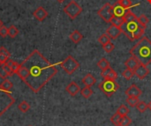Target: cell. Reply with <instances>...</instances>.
<instances>
[{"instance_id": "6da1fadb", "label": "cell", "mask_w": 151, "mask_h": 126, "mask_svg": "<svg viewBox=\"0 0 151 126\" xmlns=\"http://www.w3.org/2000/svg\"><path fill=\"white\" fill-rule=\"evenodd\" d=\"M57 73L56 65L50 64L37 49L29 54L16 72L19 78L35 94H37Z\"/></svg>"}, {"instance_id": "7a4b0ae2", "label": "cell", "mask_w": 151, "mask_h": 126, "mask_svg": "<svg viewBox=\"0 0 151 126\" xmlns=\"http://www.w3.org/2000/svg\"><path fill=\"white\" fill-rule=\"evenodd\" d=\"M130 54L140 64L148 66L151 63V41L147 36H142L130 49Z\"/></svg>"}, {"instance_id": "3957f363", "label": "cell", "mask_w": 151, "mask_h": 126, "mask_svg": "<svg viewBox=\"0 0 151 126\" xmlns=\"http://www.w3.org/2000/svg\"><path fill=\"white\" fill-rule=\"evenodd\" d=\"M120 27H121L122 33L130 41H135V40L141 39L142 35L144 34V31H145V28H143L137 20L125 22Z\"/></svg>"}, {"instance_id": "277c9868", "label": "cell", "mask_w": 151, "mask_h": 126, "mask_svg": "<svg viewBox=\"0 0 151 126\" xmlns=\"http://www.w3.org/2000/svg\"><path fill=\"white\" fill-rule=\"evenodd\" d=\"M14 102L15 99L12 97L11 92H5L0 87V117L11 108Z\"/></svg>"}, {"instance_id": "5b68a950", "label": "cell", "mask_w": 151, "mask_h": 126, "mask_svg": "<svg viewBox=\"0 0 151 126\" xmlns=\"http://www.w3.org/2000/svg\"><path fill=\"white\" fill-rule=\"evenodd\" d=\"M119 88V85L116 82V80L112 79H104L99 85V89L107 96L111 97L114 93H116Z\"/></svg>"}, {"instance_id": "8992f818", "label": "cell", "mask_w": 151, "mask_h": 126, "mask_svg": "<svg viewBox=\"0 0 151 126\" xmlns=\"http://www.w3.org/2000/svg\"><path fill=\"white\" fill-rule=\"evenodd\" d=\"M60 66L67 74L71 75L80 67V64L72 56H68L63 62L60 63Z\"/></svg>"}, {"instance_id": "52a82bcc", "label": "cell", "mask_w": 151, "mask_h": 126, "mask_svg": "<svg viewBox=\"0 0 151 126\" xmlns=\"http://www.w3.org/2000/svg\"><path fill=\"white\" fill-rule=\"evenodd\" d=\"M64 11L70 19H74L81 14V12L82 11V8L77 2L73 0L65 6Z\"/></svg>"}, {"instance_id": "ba28073f", "label": "cell", "mask_w": 151, "mask_h": 126, "mask_svg": "<svg viewBox=\"0 0 151 126\" xmlns=\"http://www.w3.org/2000/svg\"><path fill=\"white\" fill-rule=\"evenodd\" d=\"M98 16L104 19L106 23L111 22V19L113 18L114 14H113V10H112V5L109 3H106L105 4H104L102 6L101 9L98 10L97 11Z\"/></svg>"}, {"instance_id": "9c48e42d", "label": "cell", "mask_w": 151, "mask_h": 126, "mask_svg": "<svg viewBox=\"0 0 151 126\" xmlns=\"http://www.w3.org/2000/svg\"><path fill=\"white\" fill-rule=\"evenodd\" d=\"M121 34H122L121 27H119V26H116L113 25L110 26L106 29V34L112 40H116Z\"/></svg>"}, {"instance_id": "30bf717a", "label": "cell", "mask_w": 151, "mask_h": 126, "mask_svg": "<svg viewBox=\"0 0 151 126\" xmlns=\"http://www.w3.org/2000/svg\"><path fill=\"white\" fill-rule=\"evenodd\" d=\"M149 73H150V71L148 67L143 64H139L138 67L134 70V75H136V77L140 79H145L149 75Z\"/></svg>"}, {"instance_id": "8fae6325", "label": "cell", "mask_w": 151, "mask_h": 126, "mask_svg": "<svg viewBox=\"0 0 151 126\" xmlns=\"http://www.w3.org/2000/svg\"><path fill=\"white\" fill-rule=\"evenodd\" d=\"M65 91L71 95V96H75L77 95L80 92H81V87H79V85L74 82V81H72L70 82L67 87H65Z\"/></svg>"}, {"instance_id": "7c38bea8", "label": "cell", "mask_w": 151, "mask_h": 126, "mask_svg": "<svg viewBox=\"0 0 151 126\" xmlns=\"http://www.w3.org/2000/svg\"><path fill=\"white\" fill-rule=\"evenodd\" d=\"M33 16H34L38 21H43V20L47 18V16H48V12H47V11H46L43 7L39 6V7L33 12Z\"/></svg>"}, {"instance_id": "4fadbf2b", "label": "cell", "mask_w": 151, "mask_h": 126, "mask_svg": "<svg viewBox=\"0 0 151 126\" xmlns=\"http://www.w3.org/2000/svg\"><path fill=\"white\" fill-rule=\"evenodd\" d=\"M125 93L127 96H134V97H140L141 94H142V90L135 84H133L130 87H128Z\"/></svg>"}, {"instance_id": "5bb4252c", "label": "cell", "mask_w": 151, "mask_h": 126, "mask_svg": "<svg viewBox=\"0 0 151 126\" xmlns=\"http://www.w3.org/2000/svg\"><path fill=\"white\" fill-rule=\"evenodd\" d=\"M139 64H140L139 62H138L134 57H130L125 62V65H126L127 69H130V70H133V71H134V70L138 67Z\"/></svg>"}, {"instance_id": "9a60e30c", "label": "cell", "mask_w": 151, "mask_h": 126, "mask_svg": "<svg viewBox=\"0 0 151 126\" xmlns=\"http://www.w3.org/2000/svg\"><path fill=\"white\" fill-rule=\"evenodd\" d=\"M112 10H113V14L114 16H118V17H123L126 13V11L127 10L124 9L122 6H120L118 3H115L112 5Z\"/></svg>"}, {"instance_id": "2e32d148", "label": "cell", "mask_w": 151, "mask_h": 126, "mask_svg": "<svg viewBox=\"0 0 151 126\" xmlns=\"http://www.w3.org/2000/svg\"><path fill=\"white\" fill-rule=\"evenodd\" d=\"M96 82V78L91 74V73H88L83 79H82V83L87 86V87H92L93 85H95Z\"/></svg>"}, {"instance_id": "e0dca14e", "label": "cell", "mask_w": 151, "mask_h": 126, "mask_svg": "<svg viewBox=\"0 0 151 126\" xmlns=\"http://www.w3.org/2000/svg\"><path fill=\"white\" fill-rule=\"evenodd\" d=\"M10 52L4 47H0V64H4L10 58Z\"/></svg>"}, {"instance_id": "ac0fdd59", "label": "cell", "mask_w": 151, "mask_h": 126, "mask_svg": "<svg viewBox=\"0 0 151 126\" xmlns=\"http://www.w3.org/2000/svg\"><path fill=\"white\" fill-rule=\"evenodd\" d=\"M69 38H70V40L73 42V43H79L81 40H82V38H83V35L78 31V30H74L70 35H69Z\"/></svg>"}, {"instance_id": "d6986e66", "label": "cell", "mask_w": 151, "mask_h": 126, "mask_svg": "<svg viewBox=\"0 0 151 126\" xmlns=\"http://www.w3.org/2000/svg\"><path fill=\"white\" fill-rule=\"evenodd\" d=\"M0 87H1V88H2L4 91H5V92H11V90H12L13 85H12V83L8 79H4L3 80V82L0 84Z\"/></svg>"}, {"instance_id": "ffe728a7", "label": "cell", "mask_w": 151, "mask_h": 126, "mask_svg": "<svg viewBox=\"0 0 151 126\" xmlns=\"http://www.w3.org/2000/svg\"><path fill=\"white\" fill-rule=\"evenodd\" d=\"M110 23H111V25H113V26H116L120 27L125 23V19H124V17L113 16V18L111 19V20Z\"/></svg>"}, {"instance_id": "44dd1931", "label": "cell", "mask_w": 151, "mask_h": 126, "mask_svg": "<svg viewBox=\"0 0 151 126\" xmlns=\"http://www.w3.org/2000/svg\"><path fill=\"white\" fill-rule=\"evenodd\" d=\"M5 64H6V65L12 71L13 73H16L18 68L19 67V64H18L17 62H15V61H13V60H12V59H10V58L5 62Z\"/></svg>"}, {"instance_id": "7402d4cb", "label": "cell", "mask_w": 151, "mask_h": 126, "mask_svg": "<svg viewBox=\"0 0 151 126\" xmlns=\"http://www.w3.org/2000/svg\"><path fill=\"white\" fill-rule=\"evenodd\" d=\"M123 17H124V19H125V22L134 21V20H137V18H138V17H136L135 14H134V12H132L130 10H127Z\"/></svg>"}, {"instance_id": "603a6c76", "label": "cell", "mask_w": 151, "mask_h": 126, "mask_svg": "<svg viewBox=\"0 0 151 126\" xmlns=\"http://www.w3.org/2000/svg\"><path fill=\"white\" fill-rule=\"evenodd\" d=\"M93 94V90L91 89V87H87L85 86L84 88H82L81 90V94L85 98V99H88Z\"/></svg>"}, {"instance_id": "cb8c5ba5", "label": "cell", "mask_w": 151, "mask_h": 126, "mask_svg": "<svg viewBox=\"0 0 151 126\" xmlns=\"http://www.w3.org/2000/svg\"><path fill=\"white\" fill-rule=\"evenodd\" d=\"M97 66H98L102 71H104V70H105V69H107V68L111 67V66H110V63H109V61H108L105 57H103L102 59H100V60L98 61V63H97Z\"/></svg>"}, {"instance_id": "d4e9b609", "label": "cell", "mask_w": 151, "mask_h": 126, "mask_svg": "<svg viewBox=\"0 0 151 126\" xmlns=\"http://www.w3.org/2000/svg\"><path fill=\"white\" fill-rule=\"evenodd\" d=\"M137 21L139 22V24L143 27V28H146L147 25L149 24L150 22V19H148V17L144 14H142L140 17L137 18Z\"/></svg>"}, {"instance_id": "484cf974", "label": "cell", "mask_w": 151, "mask_h": 126, "mask_svg": "<svg viewBox=\"0 0 151 126\" xmlns=\"http://www.w3.org/2000/svg\"><path fill=\"white\" fill-rule=\"evenodd\" d=\"M140 102L139 97H134V96H128L127 99V103L130 107H136L138 102Z\"/></svg>"}, {"instance_id": "4316f807", "label": "cell", "mask_w": 151, "mask_h": 126, "mask_svg": "<svg viewBox=\"0 0 151 126\" xmlns=\"http://www.w3.org/2000/svg\"><path fill=\"white\" fill-rule=\"evenodd\" d=\"M18 109L21 111V112H23V113H26V112H27L29 110H30V104L27 102H26V101H23V102H21L19 104V106H18Z\"/></svg>"}, {"instance_id": "83f0119b", "label": "cell", "mask_w": 151, "mask_h": 126, "mask_svg": "<svg viewBox=\"0 0 151 126\" xmlns=\"http://www.w3.org/2000/svg\"><path fill=\"white\" fill-rule=\"evenodd\" d=\"M117 113H119L121 117H125L127 116L129 113V109L127 108V106H126L125 104H122L119 107V109L117 110Z\"/></svg>"}, {"instance_id": "f1b7e54d", "label": "cell", "mask_w": 151, "mask_h": 126, "mask_svg": "<svg viewBox=\"0 0 151 126\" xmlns=\"http://www.w3.org/2000/svg\"><path fill=\"white\" fill-rule=\"evenodd\" d=\"M18 34H19V30L15 26L12 25L8 27V36H10L11 38H15L18 35Z\"/></svg>"}, {"instance_id": "f546056e", "label": "cell", "mask_w": 151, "mask_h": 126, "mask_svg": "<svg viewBox=\"0 0 151 126\" xmlns=\"http://www.w3.org/2000/svg\"><path fill=\"white\" fill-rule=\"evenodd\" d=\"M121 116L119 114V113H115L111 117V122L113 125L115 126H119V123H120V120H121Z\"/></svg>"}, {"instance_id": "4dcf8cb0", "label": "cell", "mask_w": 151, "mask_h": 126, "mask_svg": "<svg viewBox=\"0 0 151 126\" xmlns=\"http://www.w3.org/2000/svg\"><path fill=\"white\" fill-rule=\"evenodd\" d=\"M98 42H99L102 46H104V45H105V44L111 42V38H110L106 34H102V35L98 38Z\"/></svg>"}, {"instance_id": "1f68e13d", "label": "cell", "mask_w": 151, "mask_h": 126, "mask_svg": "<svg viewBox=\"0 0 151 126\" xmlns=\"http://www.w3.org/2000/svg\"><path fill=\"white\" fill-rule=\"evenodd\" d=\"M120 6H122L124 9L126 10H128L130 7H132L133 4H132V1L131 0H119L117 2Z\"/></svg>"}, {"instance_id": "d6a6232c", "label": "cell", "mask_w": 151, "mask_h": 126, "mask_svg": "<svg viewBox=\"0 0 151 126\" xmlns=\"http://www.w3.org/2000/svg\"><path fill=\"white\" fill-rule=\"evenodd\" d=\"M134 71L130 70V69H127V70H125V71L122 72V76H123L126 79H127V80L131 79L134 77Z\"/></svg>"}, {"instance_id": "836d02e7", "label": "cell", "mask_w": 151, "mask_h": 126, "mask_svg": "<svg viewBox=\"0 0 151 126\" xmlns=\"http://www.w3.org/2000/svg\"><path fill=\"white\" fill-rule=\"evenodd\" d=\"M132 124V119L128 116H125L121 117L119 126H129Z\"/></svg>"}, {"instance_id": "e575fe53", "label": "cell", "mask_w": 151, "mask_h": 126, "mask_svg": "<svg viewBox=\"0 0 151 126\" xmlns=\"http://www.w3.org/2000/svg\"><path fill=\"white\" fill-rule=\"evenodd\" d=\"M136 108L137 110L141 112V113H143L145 112L149 108H148V104L145 102H139L138 104L136 105Z\"/></svg>"}, {"instance_id": "d590c367", "label": "cell", "mask_w": 151, "mask_h": 126, "mask_svg": "<svg viewBox=\"0 0 151 126\" xmlns=\"http://www.w3.org/2000/svg\"><path fill=\"white\" fill-rule=\"evenodd\" d=\"M9 76H10V74L5 70V68L4 66V64H0V78L4 79H7Z\"/></svg>"}, {"instance_id": "8d00e7d4", "label": "cell", "mask_w": 151, "mask_h": 126, "mask_svg": "<svg viewBox=\"0 0 151 126\" xmlns=\"http://www.w3.org/2000/svg\"><path fill=\"white\" fill-rule=\"evenodd\" d=\"M103 49H104L105 52H107V53H111V52L114 50L115 46H114V44H113L112 42H109V43L104 45V46H103Z\"/></svg>"}, {"instance_id": "74e56055", "label": "cell", "mask_w": 151, "mask_h": 126, "mask_svg": "<svg viewBox=\"0 0 151 126\" xmlns=\"http://www.w3.org/2000/svg\"><path fill=\"white\" fill-rule=\"evenodd\" d=\"M117 78H118V73H117L113 69H111V71L110 73L108 74L107 78L104 79H112V80H116Z\"/></svg>"}, {"instance_id": "f35d334b", "label": "cell", "mask_w": 151, "mask_h": 126, "mask_svg": "<svg viewBox=\"0 0 151 126\" xmlns=\"http://www.w3.org/2000/svg\"><path fill=\"white\" fill-rule=\"evenodd\" d=\"M0 35L2 37H6L8 35V27L4 26V25L0 26Z\"/></svg>"}, {"instance_id": "ab89813d", "label": "cell", "mask_w": 151, "mask_h": 126, "mask_svg": "<svg viewBox=\"0 0 151 126\" xmlns=\"http://www.w3.org/2000/svg\"><path fill=\"white\" fill-rule=\"evenodd\" d=\"M111 69H112V68L109 67V68H107V69H105V70L102 71V72H101V76H102L104 79H106V78H107V76H108V74H109V73H110V72L111 71Z\"/></svg>"}, {"instance_id": "60d3db41", "label": "cell", "mask_w": 151, "mask_h": 126, "mask_svg": "<svg viewBox=\"0 0 151 126\" xmlns=\"http://www.w3.org/2000/svg\"><path fill=\"white\" fill-rule=\"evenodd\" d=\"M148 108H149V109H150V110H151V101H150V103L148 104Z\"/></svg>"}, {"instance_id": "b9f144b4", "label": "cell", "mask_w": 151, "mask_h": 126, "mask_svg": "<svg viewBox=\"0 0 151 126\" xmlns=\"http://www.w3.org/2000/svg\"><path fill=\"white\" fill-rule=\"evenodd\" d=\"M57 1H58V2H59V3H63L65 0H57Z\"/></svg>"}, {"instance_id": "7bdbcfd3", "label": "cell", "mask_w": 151, "mask_h": 126, "mask_svg": "<svg viewBox=\"0 0 151 126\" xmlns=\"http://www.w3.org/2000/svg\"><path fill=\"white\" fill-rule=\"evenodd\" d=\"M3 25H4V24H3V22H2V21L0 20V26H3Z\"/></svg>"}, {"instance_id": "ee69618b", "label": "cell", "mask_w": 151, "mask_h": 126, "mask_svg": "<svg viewBox=\"0 0 151 126\" xmlns=\"http://www.w3.org/2000/svg\"><path fill=\"white\" fill-rule=\"evenodd\" d=\"M148 2H149V3L151 4V0H148Z\"/></svg>"}, {"instance_id": "f6af8a7d", "label": "cell", "mask_w": 151, "mask_h": 126, "mask_svg": "<svg viewBox=\"0 0 151 126\" xmlns=\"http://www.w3.org/2000/svg\"><path fill=\"white\" fill-rule=\"evenodd\" d=\"M28 126H32V125H28Z\"/></svg>"}]
</instances>
